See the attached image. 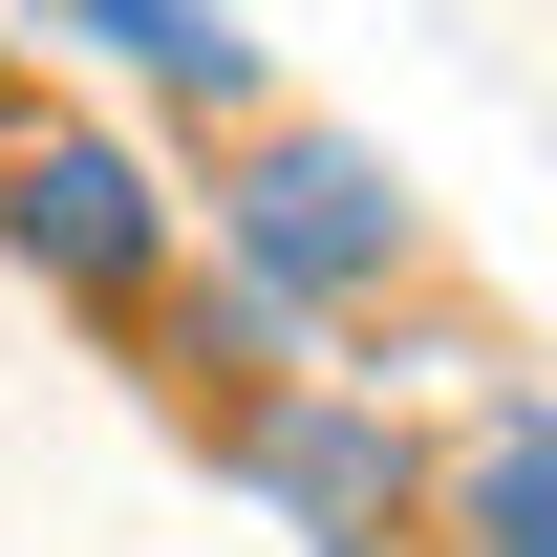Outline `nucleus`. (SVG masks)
Instances as JSON below:
<instances>
[{"mask_svg": "<svg viewBox=\"0 0 557 557\" xmlns=\"http://www.w3.org/2000/svg\"><path fill=\"white\" fill-rule=\"evenodd\" d=\"M258 258L278 278H364V258H386V214H364L344 150H278V172H258Z\"/></svg>", "mask_w": 557, "mask_h": 557, "instance_id": "1", "label": "nucleus"}, {"mask_svg": "<svg viewBox=\"0 0 557 557\" xmlns=\"http://www.w3.org/2000/svg\"><path fill=\"white\" fill-rule=\"evenodd\" d=\"M22 236L86 258V278H129V172H108V150H44V172H22Z\"/></svg>", "mask_w": 557, "mask_h": 557, "instance_id": "2", "label": "nucleus"}, {"mask_svg": "<svg viewBox=\"0 0 557 557\" xmlns=\"http://www.w3.org/2000/svg\"><path fill=\"white\" fill-rule=\"evenodd\" d=\"M493 515H515L493 557H557V429H515V450H493Z\"/></svg>", "mask_w": 557, "mask_h": 557, "instance_id": "3", "label": "nucleus"}]
</instances>
